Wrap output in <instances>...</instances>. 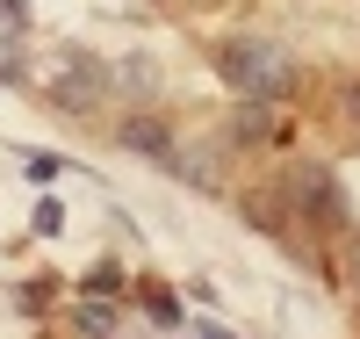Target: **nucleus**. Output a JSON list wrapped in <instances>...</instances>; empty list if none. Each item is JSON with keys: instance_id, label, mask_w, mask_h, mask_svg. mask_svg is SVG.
Listing matches in <instances>:
<instances>
[{"instance_id": "nucleus-1", "label": "nucleus", "mask_w": 360, "mask_h": 339, "mask_svg": "<svg viewBox=\"0 0 360 339\" xmlns=\"http://www.w3.org/2000/svg\"><path fill=\"white\" fill-rule=\"evenodd\" d=\"M217 73H224V87L238 101H281V94H295V51H281V44H266V37H238V44H224L217 51Z\"/></svg>"}, {"instance_id": "nucleus-2", "label": "nucleus", "mask_w": 360, "mask_h": 339, "mask_svg": "<svg viewBox=\"0 0 360 339\" xmlns=\"http://www.w3.org/2000/svg\"><path fill=\"white\" fill-rule=\"evenodd\" d=\"M281 202L288 209H303L310 224H346V202H339V180H332V166H317V159H295L288 166V180H281Z\"/></svg>"}, {"instance_id": "nucleus-3", "label": "nucleus", "mask_w": 360, "mask_h": 339, "mask_svg": "<svg viewBox=\"0 0 360 339\" xmlns=\"http://www.w3.org/2000/svg\"><path fill=\"white\" fill-rule=\"evenodd\" d=\"M101 94H108V66L86 58V51H65V66H58V80H51V101L65 116H86V109H101Z\"/></svg>"}, {"instance_id": "nucleus-4", "label": "nucleus", "mask_w": 360, "mask_h": 339, "mask_svg": "<svg viewBox=\"0 0 360 339\" xmlns=\"http://www.w3.org/2000/svg\"><path fill=\"white\" fill-rule=\"evenodd\" d=\"M224 144H288L274 101H238V109H231V123H224Z\"/></svg>"}, {"instance_id": "nucleus-5", "label": "nucleus", "mask_w": 360, "mask_h": 339, "mask_svg": "<svg viewBox=\"0 0 360 339\" xmlns=\"http://www.w3.org/2000/svg\"><path fill=\"white\" fill-rule=\"evenodd\" d=\"M115 137H123V152H137V159H159V166L173 159V130H166L159 116H123Z\"/></svg>"}, {"instance_id": "nucleus-6", "label": "nucleus", "mask_w": 360, "mask_h": 339, "mask_svg": "<svg viewBox=\"0 0 360 339\" xmlns=\"http://www.w3.org/2000/svg\"><path fill=\"white\" fill-rule=\"evenodd\" d=\"M65 325H72V332H94V339H108V332H123V303L86 296V303H72V311H65Z\"/></svg>"}, {"instance_id": "nucleus-7", "label": "nucleus", "mask_w": 360, "mask_h": 339, "mask_svg": "<svg viewBox=\"0 0 360 339\" xmlns=\"http://www.w3.org/2000/svg\"><path fill=\"white\" fill-rule=\"evenodd\" d=\"M166 173H180V180H195L202 195H224V173H217V159H209V152H180V144H173V159H166Z\"/></svg>"}, {"instance_id": "nucleus-8", "label": "nucleus", "mask_w": 360, "mask_h": 339, "mask_svg": "<svg viewBox=\"0 0 360 339\" xmlns=\"http://www.w3.org/2000/svg\"><path fill=\"white\" fill-rule=\"evenodd\" d=\"M108 87H123L130 101H152L159 94V73L144 66V58H130V66H108Z\"/></svg>"}, {"instance_id": "nucleus-9", "label": "nucleus", "mask_w": 360, "mask_h": 339, "mask_svg": "<svg viewBox=\"0 0 360 339\" xmlns=\"http://www.w3.org/2000/svg\"><path fill=\"white\" fill-rule=\"evenodd\" d=\"M0 29L22 37V29H29V0H0Z\"/></svg>"}, {"instance_id": "nucleus-10", "label": "nucleus", "mask_w": 360, "mask_h": 339, "mask_svg": "<svg viewBox=\"0 0 360 339\" xmlns=\"http://www.w3.org/2000/svg\"><path fill=\"white\" fill-rule=\"evenodd\" d=\"M144 311H152V325H166V332L180 325V303L173 296H144Z\"/></svg>"}, {"instance_id": "nucleus-11", "label": "nucleus", "mask_w": 360, "mask_h": 339, "mask_svg": "<svg viewBox=\"0 0 360 339\" xmlns=\"http://www.w3.org/2000/svg\"><path fill=\"white\" fill-rule=\"evenodd\" d=\"M108 289H123V274H115V267H94V274H86V296H108Z\"/></svg>"}, {"instance_id": "nucleus-12", "label": "nucleus", "mask_w": 360, "mask_h": 339, "mask_svg": "<svg viewBox=\"0 0 360 339\" xmlns=\"http://www.w3.org/2000/svg\"><path fill=\"white\" fill-rule=\"evenodd\" d=\"M8 80H22V66H15V58H0V87H8Z\"/></svg>"}, {"instance_id": "nucleus-13", "label": "nucleus", "mask_w": 360, "mask_h": 339, "mask_svg": "<svg viewBox=\"0 0 360 339\" xmlns=\"http://www.w3.org/2000/svg\"><path fill=\"white\" fill-rule=\"evenodd\" d=\"M339 109H353V116H360V87H346V94H339Z\"/></svg>"}, {"instance_id": "nucleus-14", "label": "nucleus", "mask_w": 360, "mask_h": 339, "mask_svg": "<svg viewBox=\"0 0 360 339\" xmlns=\"http://www.w3.org/2000/svg\"><path fill=\"white\" fill-rule=\"evenodd\" d=\"M353 267H360V245H353Z\"/></svg>"}]
</instances>
